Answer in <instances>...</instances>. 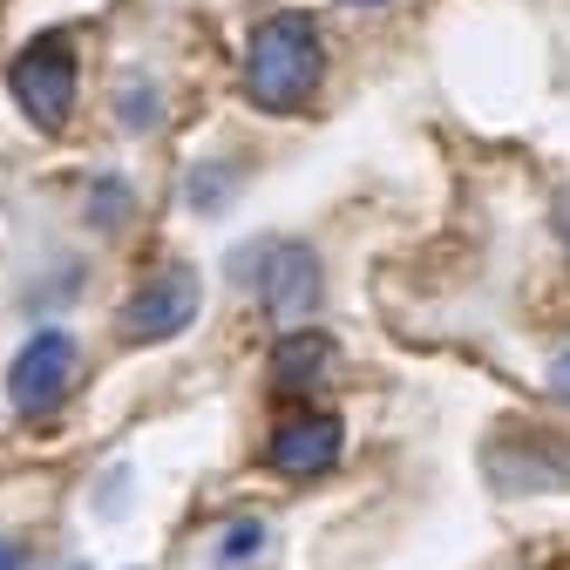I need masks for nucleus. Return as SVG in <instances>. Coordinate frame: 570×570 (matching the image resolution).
I'll return each instance as SVG.
<instances>
[{"mask_svg":"<svg viewBox=\"0 0 570 570\" xmlns=\"http://www.w3.org/2000/svg\"><path fill=\"white\" fill-rule=\"evenodd\" d=\"M326 76V41H320V21L285 8V14H265L245 41V96L272 116H293L313 102Z\"/></svg>","mask_w":570,"mask_h":570,"instance_id":"nucleus-1","label":"nucleus"},{"mask_svg":"<svg viewBox=\"0 0 570 570\" xmlns=\"http://www.w3.org/2000/svg\"><path fill=\"white\" fill-rule=\"evenodd\" d=\"M76 89H82V68H76V41H68V35H35L8 61V96H14V109L41 136L68 129V116H76Z\"/></svg>","mask_w":570,"mask_h":570,"instance_id":"nucleus-2","label":"nucleus"},{"mask_svg":"<svg viewBox=\"0 0 570 570\" xmlns=\"http://www.w3.org/2000/svg\"><path fill=\"white\" fill-rule=\"evenodd\" d=\"M190 320H197V272L190 265H164L122 299L116 326H122L129 346H157V340H177Z\"/></svg>","mask_w":570,"mask_h":570,"instance_id":"nucleus-3","label":"nucleus"},{"mask_svg":"<svg viewBox=\"0 0 570 570\" xmlns=\"http://www.w3.org/2000/svg\"><path fill=\"white\" fill-rule=\"evenodd\" d=\"M68 387H76V340L68 333H35L14 361H8V401L21 414H55L68 401Z\"/></svg>","mask_w":570,"mask_h":570,"instance_id":"nucleus-4","label":"nucleus"},{"mask_svg":"<svg viewBox=\"0 0 570 570\" xmlns=\"http://www.w3.org/2000/svg\"><path fill=\"white\" fill-rule=\"evenodd\" d=\"M258 306L278 320V326H299L313 306H320V258L313 245H265L258 252Z\"/></svg>","mask_w":570,"mask_h":570,"instance_id":"nucleus-5","label":"nucleus"},{"mask_svg":"<svg viewBox=\"0 0 570 570\" xmlns=\"http://www.w3.org/2000/svg\"><path fill=\"white\" fill-rule=\"evenodd\" d=\"M340 449H346L340 414H299V421L272 428L265 462H272L278 475H320V469H333V462H340Z\"/></svg>","mask_w":570,"mask_h":570,"instance_id":"nucleus-6","label":"nucleus"},{"mask_svg":"<svg viewBox=\"0 0 570 570\" xmlns=\"http://www.w3.org/2000/svg\"><path fill=\"white\" fill-rule=\"evenodd\" d=\"M326 367H333V340H326V333H293V340H278V353H272V387L299 394V387H313Z\"/></svg>","mask_w":570,"mask_h":570,"instance_id":"nucleus-7","label":"nucleus"},{"mask_svg":"<svg viewBox=\"0 0 570 570\" xmlns=\"http://www.w3.org/2000/svg\"><path fill=\"white\" fill-rule=\"evenodd\" d=\"M258 543H265V523H252V517H245V523H232V530L218 537V563H238V557H252Z\"/></svg>","mask_w":570,"mask_h":570,"instance_id":"nucleus-8","label":"nucleus"},{"mask_svg":"<svg viewBox=\"0 0 570 570\" xmlns=\"http://www.w3.org/2000/svg\"><path fill=\"white\" fill-rule=\"evenodd\" d=\"M0 570H28V550L14 537H0Z\"/></svg>","mask_w":570,"mask_h":570,"instance_id":"nucleus-9","label":"nucleus"},{"mask_svg":"<svg viewBox=\"0 0 570 570\" xmlns=\"http://www.w3.org/2000/svg\"><path fill=\"white\" fill-rule=\"evenodd\" d=\"M550 387H557V394H563V401H570V346H563V353H557V367H550Z\"/></svg>","mask_w":570,"mask_h":570,"instance_id":"nucleus-10","label":"nucleus"},{"mask_svg":"<svg viewBox=\"0 0 570 570\" xmlns=\"http://www.w3.org/2000/svg\"><path fill=\"white\" fill-rule=\"evenodd\" d=\"M346 8H381V0H346Z\"/></svg>","mask_w":570,"mask_h":570,"instance_id":"nucleus-11","label":"nucleus"},{"mask_svg":"<svg viewBox=\"0 0 570 570\" xmlns=\"http://www.w3.org/2000/svg\"><path fill=\"white\" fill-rule=\"evenodd\" d=\"M68 570H82V563H68Z\"/></svg>","mask_w":570,"mask_h":570,"instance_id":"nucleus-12","label":"nucleus"}]
</instances>
